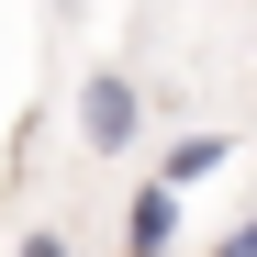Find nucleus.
I'll return each instance as SVG.
<instances>
[{
  "mask_svg": "<svg viewBox=\"0 0 257 257\" xmlns=\"http://www.w3.org/2000/svg\"><path fill=\"white\" fill-rule=\"evenodd\" d=\"M224 157H235V135H179V146L157 157V179H168V190H190V179H212Z\"/></svg>",
  "mask_w": 257,
  "mask_h": 257,
  "instance_id": "3",
  "label": "nucleus"
},
{
  "mask_svg": "<svg viewBox=\"0 0 257 257\" xmlns=\"http://www.w3.org/2000/svg\"><path fill=\"white\" fill-rule=\"evenodd\" d=\"M23 257H67V246H56V235H23Z\"/></svg>",
  "mask_w": 257,
  "mask_h": 257,
  "instance_id": "5",
  "label": "nucleus"
},
{
  "mask_svg": "<svg viewBox=\"0 0 257 257\" xmlns=\"http://www.w3.org/2000/svg\"><path fill=\"white\" fill-rule=\"evenodd\" d=\"M212 257H257V212H246V224H235L224 246H212Z\"/></svg>",
  "mask_w": 257,
  "mask_h": 257,
  "instance_id": "4",
  "label": "nucleus"
},
{
  "mask_svg": "<svg viewBox=\"0 0 257 257\" xmlns=\"http://www.w3.org/2000/svg\"><path fill=\"white\" fill-rule=\"evenodd\" d=\"M168 246H179V190L146 179L135 201H123V257H168Z\"/></svg>",
  "mask_w": 257,
  "mask_h": 257,
  "instance_id": "2",
  "label": "nucleus"
},
{
  "mask_svg": "<svg viewBox=\"0 0 257 257\" xmlns=\"http://www.w3.org/2000/svg\"><path fill=\"white\" fill-rule=\"evenodd\" d=\"M78 135H90L101 157H123V146L146 135V101H135V78H123V67H90V90H78Z\"/></svg>",
  "mask_w": 257,
  "mask_h": 257,
  "instance_id": "1",
  "label": "nucleus"
}]
</instances>
